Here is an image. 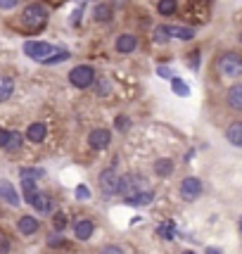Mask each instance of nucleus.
<instances>
[{
  "instance_id": "obj_1",
  "label": "nucleus",
  "mask_w": 242,
  "mask_h": 254,
  "mask_svg": "<svg viewBox=\"0 0 242 254\" xmlns=\"http://www.w3.org/2000/svg\"><path fill=\"white\" fill-rule=\"evenodd\" d=\"M45 22H48V10H45V5L41 2H31V5H26L22 12V24L26 29H43Z\"/></svg>"
},
{
  "instance_id": "obj_2",
  "label": "nucleus",
  "mask_w": 242,
  "mask_h": 254,
  "mask_svg": "<svg viewBox=\"0 0 242 254\" xmlns=\"http://www.w3.org/2000/svg\"><path fill=\"white\" fill-rule=\"evenodd\" d=\"M219 71L228 78H238L242 74V57L238 53H223L219 57Z\"/></svg>"
},
{
  "instance_id": "obj_3",
  "label": "nucleus",
  "mask_w": 242,
  "mask_h": 254,
  "mask_svg": "<svg viewBox=\"0 0 242 254\" xmlns=\"http://www.w3.org/2000/svg\"><path fill=\"white\" fill-rule=\"evenodd\" d=\"M93 81H95V69L90 64H76L69 71V83L74 88H88L93 86Z\"/></svg>"
},
{
  "instance_id": "obj_4",
  "label": "nucleus",
  "mask_w": 242,
  "mask_h": 254,
  "mask_svg": "<svg viewBox=\"0 0 242 254\" xmlns=\"http://www.w3.org/2000/svg\"><path fill=\"white\" fill-rule=\"evenodd\" d=\"M100 190H102V195L105 197H114V195H119L121 190V176H117V171L114 169H105L102 174H100Z\"/></svg>"
},
{
  "instance_id": "obj_5",
  "label": "nucleus",
  "mask_w": 242,
  "mask_h": 254,
  "mask_svg": "<svg viewBox=\"0 0 242 254\" xmlns=\"http://www.w3.org/2000/svg\"><path fill=\"white\" fill-rule=\"evenodd\" d=\"M57 48L53 43H48V41H26L24 43V53H26V57H31V60H36V62H41L43 57L53 55Z\"/></svg>"
},
{
  "instance_id": "obj_6",
  "label": "nucleus",
  "mask_w": 242,
  "mask_h": 254,
  "mask_svg": "<svg viewBox=\"0 0 242 254\" xmlns=\"http://www.w3.org/2000/svg\"><path fill=\"white\" fill-rule=\"evenodd\" d=\"M26 202H29L38 214H53V199H50L48 192H38V190H33V192L26 195Z\"/></svg>"
},
{
  "instance_id": "obj_7",
  "label": "nucleus",
  "mask_w": 242,
  "mask_h": 254,
  "mask_svg": "<svg viewBox=\"0 0 242 254\" xmlns=\"http://www.w3.org/2000/svg\"><path fill=\"white\" fill-rule=\"evenodd\" d=\"M150 186H147V181H145L143 176H138V174H128V176L121 178V190L119 195H133V192H140V190H147Z\"/></svg>"
},
{
  "instance_id": "obj_8",
  "label": "nucleus",
  "mask_w": 242,
  "mask_h": 254,
  "mask_svg": "<svg viewBox=\"0 0 242 254\" xmlns=\"http://www.w3.org/2000/svg\"><path fill=\"white\" fill-rule=\"evenodd\" d=\"M199 195H202V181H199V178L187 176L181 181V197L183 199L192 202V199H197Z\"/></svg>"
},
{
  "instance_id": "obj_9",
  "label": "nucleus",
  "mask_w": 242,
  "mask_h": 254,
  "mask_svg": "<svg viewBox=\"0 0 242 254\" xmlns=\"http://www.w3.org/2000/svg\"><path fill=\"white\" fill-rule=\"evenodd\" d=\"M112 143V133L107 128H93L88 133V145L93 150H105Z\"/></svg>"
},
{
  "instance_id": "obj_10",
  "label": "nucleus",
  "mask_w": 242,
  "mask_h": 254,
  "mask_svg": "<svg viewBox=\"0 0 242 254\" xmlns=\"http://www.w3.org/2000/svg\"><path fill=\"white\" fill-rule=\"evenodd\" d=\"M0 197L5 199L10 207H19L22 204V197H19L17 188L12 186L10 181H5V178H0Z\"/></svg>"
},
{
  "instance_id": "obj_11",
  "label": "nucleus",
  "mask_w": 242,
  "mask_h": 254,
  "mask_svg": "<svg viewBox=\"0 0 242 254\" xmlns=\"http://www.w3.org/2000/svg\"><path fill=\"white\" fill-rule=\"evenodd\" d=\"M17 228H19V233L22 235H36V233L41 231V221L36 219V216H29V214H24V216H19V221H17Z\"/></svg>"
},
{
  "instance_id": "obj_12",
  "label": "nucleus",
  "mask_w": 242,
  "mask_h": 254,
  "mask_svg": "<svg viewBox=\"0 0 242 254\" xmlns=\"http://www.w3.org/2000/svg\"><path fill=\"white\" fill-rule=\"evenodd\" d=\"M114 48H117V53H121V55H131L133 50L138 48V38L133 33H121L119 38H117V43H114Z\"/></svg>"
},
{
  "instance_id": "obj_13",
  "label": "nucleus",
  "mask_w": 242,
  "mask_h": 254,
  "mask_svg": "<svg viewBox=\"0 0 242 254\" xmlns=\"http://www.w3.org/2000/svg\"><path fill=\"white\" fill-rule=\"evenodd\" d=\"M112 17H114V7H112V2H98V5L93 7V19H95L98 24L112 22Z\"/></svg>"
},
{
  "instance_id": "obj_14",
  "label": "nucleus",
  "mask_w": 242,
  "mask_h": 254,
  "mask_svg": "<svg viewBox=\"0 0 242 254\" xmlns=\"http://www.w3.org/2000/svg\"><path fill=\"white\" fill-rule=\"evenodd\" d=\"M152 199H154V192L147 188V190H140V192H133L128 197H123V202L128 207H143V204H150Z\"/></svg>"
},
{
  "instance_id": "obj_15",
  "label": "nucleus",
  "mask_w": 242,
  "mask_h": 254,
  "mask_svg": "<svg viewBox=\"0 0 242 254\" xmlns=\"http://www.w3.org/2000/svg\"><path fill=\"white\" fill-rule=\"evenodd\" d=\"M45 135H48V128H45V124H43V122L31 124V126L26 128V133H24V138H26V140H31V143H36V145L43 143Z\"/></svg>"
},
{
  "instance_id": "obj_16",
  "label": "nucleus",
  "mask_w": 242,
  "mask_h": 254,
  "mask_svg": "<svg viewBox=\"0 0 242 254\" xmlns=\"http://www.w3.org/2000/svg\"><path fill=\"white\" fill-rule=\"evenodd\" d=\"M164 31L169 38H181V41H192L195 38V29H190V26H169L166 24Z\"/></svg>"
},
{
  "instance_id": "obj_17",
  "label": "nucleus",
  "mask_w": 242,
  "mask_h": 254,
  "mask_svg": "<svg viewBox=\"0 0 242 254\" xmlns=\"http://www.w3.org/2000/svg\"><path fill=\"white\" fill-rule=\"evenodd\" d=\"M93 233H95V223L88 221V219L74 223V235H76L78 240H90V238H93Z\"/></svg>"
},
{
  "instance_id": "obj_18",
  "label": "nucleus",
  "mask_w": 242,
  "mask_h": 254,
  "mask_svg": "<svg viewBox=\"0 0 242 254\" xmlns=\"http://www.w3.org/2000/svg\"><path fill=\"white\" fill-rule=\"evenodd\" d=\"M226 102H228V107H231V110L242 112V83H235V86L228 90Z\"/></svg>"
},
{
  "instance_id": "obj_19",
  "label": "nucleus",
  "mask_w": 242,
  "mask_h": 254,
  "mask_svg": "<svg viewBox=\"0 0 242 254\" xmlns=\"http://www.w3.org/2000/svg\"><path fill=\"white\" fill-rule=\"evenodd\" d=\"M226 138H228V143L242 147V122L231 124V126L226 128Z\"/></svg>"
},
{
  "instance_id": "obj_20",
  "label": "nucleus",
  "mask_w": 242,
  "mask_h": 254,
  "mask_svg": "<svg viewBox=\"0 0 242 254\" xmlns=\"http://www.w3.org/2000/svg\"><path fill=\"white\" fill-rule=\"evenodd\" d=\"M171 171H174V162H171V159L162 157V159H157V162H154V174H157L159 178H166Z\"/></svg>"
},
{
  "instance_id": "obj_21",
  "label": "nucleus",
  "mask_w": 242,
  "mask_h": 254,
  "mask_svg": "<svg viewBox=\"0 0 242 254\" xmlns=\"http://www.w3.org/2000/svg\"><path fill=\"white\" fill-rule=\"evenodd\" d=\"M12 93H14V81L10 76H0V102L10 100Z\"/></svg>"
},
{
  "instance_id": "obj_22",
  "label": "nucleus",
  "mask_w": 242,
  "mask_h": 254,
  "mask_svg": "<svg viewBox=\"0 0 242 254\" xmlns=\"http://www.w3.org/2000/svg\"><path fill=\"white\" fill-rule=\"evenodd\" d=\"M66 60H69V53H66V50H60V48H57L53 55H48V57H43V60H41V64L53 66V64H62V62H66Z\"/></svg>"
},
{
  "instance_id": "obj_23",
  "label": "nucleus",
  "mask_w": 242,
  "mask_h": 254,
  "mask_svg": "<svg viewBox=\"0 0 242 254\" xmlns=\"http://www.w3.org/2000/svg\"><path fill=\"white\" fill-rule=\"evenodd\" d=\"M176 10H178L176 0H159V2H157V12H159L162 17H171V14H176Z\"/></svg>"
},
{
  "instance_id": "obj_24",
  "label": "nucleus",
  "mask_w": 242,
  "mask_h": 254,
  "mask_svg": "<svg viewBox=\"0 0 242 254\" xmlns=\"http://www.w3.org/2000/svg\"><path fill=\"white\" fill-rule=\"evenodd\" d=\"M24 143V135L19 131L10 133V138H7V145H5V150L10 152V155H14V152H19V147H22Z\"/></svg>"
},
{
  "instance_id": "obj_25",
  "label": "nucleus",
  "mask_w": 242,
  "mask_h": 254,
  "mask_svg": "<svg viewBox=\"0 0 242 254\" xmlns=\"http://www.w3.org/2000/svg\"><path fill=\"white\" fill-rule=\"evenodd\" d=\"M19 176L38 181L41 176H45V169H36V166H22V169H19Z\"/></svg>"
},
{
  "instance_id": "obj_26",
  "label": "nucleus",
  "mask_w": 242,
  "mask_h": 254,
  "mask_svg": "<svg viewBox=\"0 0 242 254\" xmlns=\"http://www.w3.org/2000/svg\"><path fill=\"white\" fill-rule=\"evenodd\" d=\"M171 88H174V93H176V95H181V98H187V95H190L187 83H183V81H181V78H176V76H171Z\"/></svg>"
},
{
  "instance_id": "obj_27",
  "label": "nucleus",
  "mask_w": 242,
  "mask_h": 254,
  "mask_svg": "<svg viewBox=\"0 0 242 254\" xmlns=\"http://www.w3.org/2000/svg\"><path fill=\"white\" fill-rule=\"evenodd\" d=\"M157 233H159L164 240H171V238H174V233H176V226H174V223H162V226L157 228Z\"/></svg>"
},
{
  "instance_id": "obj_28",
  "label": "nucleus",
  "mask_w": 242,
  "mask_h": 254,
  "mask_svg": "<svg viewBox=\"0 0 242 254\" xmlns=\"http://www.w3.org/2000/svg\"><path fill=\"white\" fill-rule=\"evenodd\" d=\"M64 226H66L64 211H55V216H53V228H55V231H64Z\"/></svg>"
},
{
  "instance_id": "obj_29",
  "label": "nucleus",
  "mask_w": 242,
  "mask_h": 254,
  "mask_svg": "<svg viewBox=\"0 0 242 254\" xmlns=\"http://www.w3.org/2000/svg\"><path fill=\"white\" fill-rule=\"evenodd\" d=\"M93 86H95V93H98V95H105V93L110 90L112 81H107V78H98V81H93Z\"/></svg>"
},
{
  "instance_id": "obj_30",
  "label": "nucleus",
  "mask_w": 242,
  "mask_h": 254,
  "mask_svg": "<svg viewBox=\"0 0 242 254\" xmlns=\"http://www.w3.org/2000/svg\"><path fill=\"white\" fill-rule=\"evenodd\" d=\"M62 243H64L62 231H55V228H53V233L48 235V245H50V247H57V245H62Z\"/></svg>"
},
{
  "instance_id": "obj_31",
  "label": "nucleus",
  "mask_w": 242,
  "mask_h": 254,
  "mask_svg": "<svg viewBox=\"0 0 242 254\" xmlns=\"http://www.w3.org/2000/svg\"><path fill=\"white\" fill-rule=\"evenodd\" d=\"M152 38H154V43H159V45L169 43V36H166L164 26H157V29H154V33H152Z\"/></svg>"
},
{
  "instance_id": "obj_32",
  "label": "nucleus",
  "mask_w": 242,
  "mask_h": 254,
  "mask_svg": "<svg viewBox=\"0 0 242 254\" xmlns=\"http://www.w3.org/2000/svg\"><path fill=\"white\" fill-rule=\"evenodd\" d=\"M83 10H86V2H81V5L76 7V12H71V17H69V22H71V26H78V24H81Z\"/></svg>"
},
{
  "instance_id": "obj_33",
  "label": "nucleus",
  "mask_w": 242,
  "mask_h": 254,
  "mask_svg": "<svg viewBox=\"0 0 242 254\" xmlns=\"http://www.w3.org/2000/svg\"><path fill=\"white\" fill-rule=\"evenodd\" d=\"M22 190H24V195L33 192V190H36V181H33V178H22Z\"/></svg>"
},
{
  "instance_id": "obj_34",
  "label": "nucleus",
  "mask_w": 242,
  "mask_h": 254,
  "mask_svg": "<svg viewBox=\"0 0 242 254\" xmlns=\"http://www.w3.org/2000/svg\"><path fill=\"white\" fill-rule=\"evenodd\" d=\"M128 126H131V119H128V117H117V128H119V131H128Z\"/></svg>"
},
{
  "instance_id": "obj_35",
  "label": "nucleus",
  "mask_w": 242,
  "mask_h": 254,
  "mask_svg": "<svg viewBox=\"0 0 242 254\" xmlns=\"http://www.w3.org/2000/svg\"><path fill=\"white\" fill-rule=\"evenodd\" d=\"M76 197L78 199H88L90 197V190L86 186H76Z\"/></svg>"
},
{
  "instance_id": "obj_36",
  "label": "nucleus",
  "mask_w": 242,
  "mask_h": 254,
  "mask_svg": "<svg viewBox=\"0 0 242 254\" xmlns=\"http://www.w3.org/2000/svg\"><path fill=\"white\" fill-rule=\"evenodd\" d=\"M17 5H19V0H0V10H12Z\"/></svg>"
},
{
  "instance_id": "obj_37",
  "label": "nucleus",
  "mask_w": 242,
  "mask_h": 254,
  "mask_svg": "<svg viewBox=\"0 0 242 254\" xmlns=\"http://www.w3.org/2000/svg\"><path fill=\"white\" fill-rule=\"evenodd\" d=\"M100 254H123V250H121V247H117V245H110V247H105Z\"/></svg>"
},
{
  "instance_id": "obj_38",
  "label": "nucleus",
  "mask_w": 242,
  "mask_h": 254,
  "mask_svg": "<svg viewBox=\"0 0 242 254\" xmlns=\"http://www.w3.org/2000/svg\"><path fill=\"white\" fill-rule=\"evenodd\" d=\"M157 74H159L162 78H171V76H174V71H171L169 66H159V69H157Z\"/></svg>"
},
{
  "instance_id": "obj_39",
  "label": "nucleus",
  "mask_w": 242,
  "mask_h": 254,
  "mask_svg": "<svg viewBox=\"0 0 242 254\" xmlns=\"http://www.w3.org/2000/svg\"><path fill=\"white\" fill-rule=\"evenodd\" d=\"M7 138H10V131L0 128V147H5V145H7Z\"/></svg>"
},
{
  "instance_id": "obj_40",
  "label": "nucleus",
  "mask_w": 242,
  "mask_h": 254,
  "mask_svg": "<svg viewBox=\"0 0 242 254\" xmlns=\"http://www.w3.org/2000/svg\"><path fill=\"white\" fill-rule=\"evenodd\" d=\"M7 252H10V243L5 238H0V254H7Z\"/></svg>"
},
{
  "instance_id": "obj_41",
  "label": "nucleus",
  "mask_w": 242,
  "mask_h": 254,
  "mask_svg": "<svg viewBox=\"0 0 242 254\" xmlns=\"http://www.w3.org/2000/svg\"><path fill=\"white\" fill-rule=\"evenodd\" d=\"M192 62H190V66L192 69H199V53H192V57H190Z\"/></svg>"
},
{
  "instance_id": "obj_42",
  "label": "nucleus",
  "mask_w": 242,
  "mask_h": 254,
  "mask_svg": "<svg viewBox=\"0 0 242 254\" xmlns=\"http://www.w3.org/2000/svg\"><path fill=\"white\" fill-rule=\"evenodd\" d=\"M207 254H221V250H216V247H207Z\"/></svg>"
},
{
  "instance_id": "obj_43",
  "label": "nucleus",
  "mask_w": 242,
  "mask_h": 254,
  "mask_svg": "<svg viewBox=\"0 0 242 254\" xmlns=\"http://www.w3.org/2000/svg\"><path fill=\"white\" fill-rule=\"evenodd\" d=\"M240 233H242V216H240Z\"/></svg>"
},
{
  "instance_id": "obj_44",
  "label": "nucleus",
  "mask_w": 242,
  "mask_h": 254,
  "mask_svg": "<svg viewBox=\"0 0 242 254\" xmlns=\"http://www.w3.org/2000/svg\"><path fill=\"white\" fill-rule=\"evenodd\" d=\"M183 254H192V252H183Z\"/></svg>"
}]
</instances>
